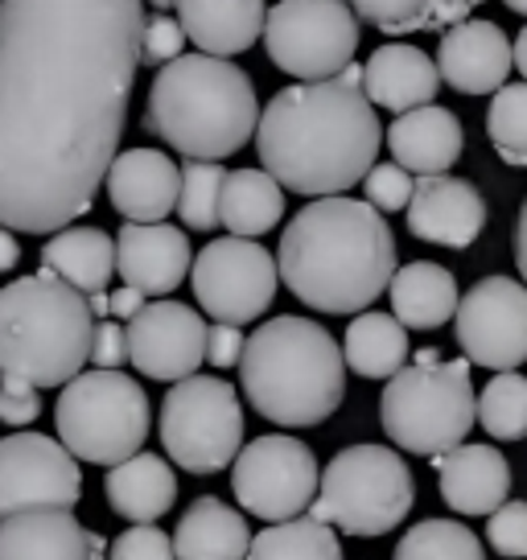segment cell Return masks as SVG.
Wrapping results in <instances>:
<instances>
[{"label": "cell", "instance_id": "49", "mask_svg": "<svg viewBox=\"0 0 527 560\" xmlns=\"http://www.w3.org/2000/svg\"><path fill=\"white\" fill-rule=\"evenodd\" d=\"M87 301H91V314H95V317L112 314V298H107L104 289H99V293H87Z\"/></svg>", "mask_w": 527, "mask_h": 560}, {"label": "cell", "instance_id": "22", "mask_svg": "<svg viewBox=\"0 0 527 560\" xmlns=\"http://www.w3.org/2000/svg\"><path fill=\"white\" fill-rule=\"evenodd\" d=\"M441 67L417 46H379L363 67V91L375 107H387L396 116H405L412 107H424L437 100L441 91Z\"/></svg>", "mask_w": 527, "mask_h": 560}, {"label": "cell", "instance_id": "53", "mask_svg": "<svg viewBox=\"0 0 527 560\" xmlns=\"http://www.w3.org/2000/svg\"><path fill=\"white\" fill-rule=\"evenodd\" d=\"M149 4H153V9H161V13H165V9H177V0H149Z\"/></svg>", "mask_w": 527, "mask_h": 560}, {"label": "cell", "instance_id": "12", "mask_svg": "<svg viewBox=\"0 0 527 560\" xmlns=\"http://www.w3.org/2000/svg\"><path fill=\"white\" fill-rule=\"evenodd\" d=\"M231 487H235V499L244 511H251L264 524H281V520H297L301 511L314 508L321 470L305 441L268 433L239 450Z\"/></svg>", "mask_w": 527, "mask_h": 560}, {"label": "cell", "instance_id": "31", "mask_svg": "<svg viewBox=\"0 0 527 560\" xmlns=\"http://www.w3.org/2000/svg\"><path fill=\"white\" fill-rule=\"evenodd\" d=\"M284 214V186L268 170H235L223 186V228L256 240L272 231Z\"/></svg>", "mask_w": 527, "mask_h": 560}, {"label": "cell", "instance_id": "47", "mask_svg": "<svg viewBox=\"0 0 527 560\" xmlns=\"http://www.w3.org/2000/svg\"><path fill=\"white\" fill-rule=\"evenodd\" d=\"M17 260H21L17 235H13V228H0V272L17 268Z\"/></svg>", "mask_w": 527, "mask_h": 560}, {"label": "cell", "instance_id": "24", "mask_svg": "<svg viewBox=\"0 0 527 560\" xmlns=\"http://www.w3.org/2000/svg\"><path fill=\"white\" fill-rule=\"evenodd\" d=\"M387 149L417 177L449 174V165L466 149V132H461V120L449 107L424 104L405 112V116H396V124L387 128Z\"/></svg>", "mask_w": 527, "mask_h": 560}, {"label": "cell", "instance_id": "34", "mask_svg": "<svg viewBox=\"0 0 527 560\" xmlns=\"http://www.w3.org/2000/svg\"><path fill=\"white\" fill-rule=\"evenodd\" d=\"M478 420L494 441L527 438V380L515 371H499L478 396Z\"/></svg>", "mask_w": 527, "mask_h": 560}, {"label": "cell", "instance_id": "32", "mask_svg": "<svg viewBox=\"0 0 527 560\" xmlns=\"http://www.w3.org/2000/svg\"><path fill=\"white\" fill-rule=\"evenodd\" d=\"M247 560H342V544L335 536V524L297 515L281 524L264 527L251 536V557Z\"/></svg>", "mask_w": 527, "mask_h": 560}, {"label": "cell", "instance_id": "42", "mask_svg": "<svg viewBox=\"0 0 527 560\" xmlns=\"http://www.w3.org/2000/svg\"><path fill=\"white\" fill-rule=\"evenodd\" d=\"M42 412V396L37 384L21 380V375H0V420L4 424H30Z\"/></svg>", "mask_w": 527, "mask_h": 560}, {"label": "cell", "instance_id": "40", "mask_svg": "<svg viewBox=\"0 0 527 560\" xmlns=\"http://www.w3.org/2000/svg\"><path fill=\"white\" fill-rule=\"evenodd\" d=\"M186 25L174 21L169 13H157V18L144 21V42H141V62L144 67H165V62H174L181 58V46H186Z\"/></svg>", "mask_w": 527, "mask_h": 560}, {"label": "cell", "instance_id": "7", "mask_svg": "<svg viewBox=\"0 0 527 560\" xmlns=\"http://www.w3.org/2000/svg\"><path fill=\"white\" fill-rule=\"evenodd\" d=\"M379 420L391 445L408 454L441 457L457 450L478 420V396L466 359H441L437 350H417L412 368H400L384 387Z\"/></svg>", "mask_w": 527, "mask_h": 560}, {"label": "cell", "instance_id": "28", "mask_svg": "<svg viewBox=\"0 0 527 560\" xmlns=\"http://www.w3.org/2000/svg\"><path fill=\"white\" fill-rule=\"evenodd\" d=\"M387 293H391V314L400 317L408 330H437L449 317H457V305H461L454 272L433 260L396 268Z\"/></svg>", "mask_w": 527, "mask_h": 560}, {"label": "cell", "instance_id": "16", "mask_svg": "<svg viewBox=\"0 0 527 560\" xmlns=\"http://www.w3.org/2000/svg\"><path fill=\"white\" fill-rule=\"evenodd\" d=\"M207 322L181 301H153L128 322V363L144 380L177 384L207 359Z\"/></svg>", "mask_w": 527, "mask_h": 560}, {"label": "cell", "instance_id": "44", "mask_svg": "<svg viewBox=\"0 0 527 560\" xmlns=\"http://www.w3.org/2000/svg\"><path fill=\"white\" fill-rule=\"evenodd\" d=\"M244 347L247 338L231 322H214L207 330V363H214V368H235L244 359Z\"/></svg>", "mask_w": 527, "mask_h": 560}, {"label": "cell", "instance_id": "2", "mask_svg": "<svg viewBox=\"0 0 527 560\" xmlns=\"http://www.w3.org/2000/svg\"><path fill=\"white\" fill-rule=\"evenodd\" d=\"M379 116L363 91V67L293 83L272 95L256 128L264 170L284 190L330 198L359 186L379 158Z\"/></svg>", "mask_w": 527, "mask_h": 560}, {"label": "cell", "instance_id": "45", "mask_svg": "<svg viewBox=\"0 0 527 560\" xmlns=\"http://www.w3.org/2000/svg\"><path fill=\"white\" fill-rule=\"evenodd\" d=\"M482 0H433V25L429 30H445V25H457V21H470Z\"/></svg>", "mask_w": 527, "mask_h": 560}, {"label": "cell", "instance_id": "43", "mask_svg": "<svg viewBox=\"0 0 527 560\" xmlns=\"http://www.w3.org/2000/svg\"><path fill=\"white\" fill-rule=\"evenodd\" d=\"M95 368H124L128 363V326L124 322H99L95 326V347H91Z\"/></svg>", "mask_w": 527, "mask_h": 560}, {"label": "cell", "instance_id": "39", "mask_svg": "<svg viewBox=\"0 0 527 560\" xmlns=\"http://www.w3.org/2000/svg\"><path fill=\"white\" fill-rule=\"evenodd\" d=\"M487 544L499 557H527V503L511 499L487 520Z\"/></svg>", "mask_w": 527, "mask_h": 560}, {"label": "cell", "instance_id": "33", "mask_svg": "<svg viewBox=\"0 0 527 560\" xmlns=\"http://www.w3.org/2000/svg\"><path fill=\"white\" fill-rule=\"evenodd\" d=\"M223 186L227 170L219 161H186L181 165V198L177 214L190 231H214L223 223Z\"/></svg>", "mask_w": 527, "mask_h": 560}, {"label": "cell", "instance_id": "18", "mask_svg": "<svg viewBox=\"0 0 527 560\" xmlns=\"http://www.w3.org/2000/svg\"><path fill=\"white\" fill-rule=\"evenodd\" d=\"M515 46L494 21H457L441 34L437 67L445 88L461 95H494L507 83Z\"/></svg>", "mask_w": 527, "mask_h": 560}, {"label": "cell", "instance_id": "20", "mask_svg": "<svg viewBox=\"0 0 527 560\" xmlns=\"http://www.w3.org/2000/svg\"><path fill=\"white\" fill-rule=\"evenodd\" d=\"M107 198L128 223H165L181 198V170L157 149H128L107 170Z\"/></svg>", "mask_w": 527, "mask_h": 560}, {"label": "cell", "instance_id": "15", "mask_svg": "<svg viewBox=\"0 0 527 560\" xmlns=\"http://www.w3.org/2000/svg\"><path fill=\"white\" fill-rule=\"evenodd\" d=\"M83 499L79 457L54 438L13 433L0 441V520L30 508H74Z\"/></svg>", "mask_w": 527, "mask_h": 560}, {"label": "cell", "instance_id": "14", "mask_svg": "<svg viewBox=\"0 0 527 560\" xmlns=\"http://www.w3.org/2000/svg\"><path fill=\"white\" fill-rule=\"evenodd\" d=\"M457 347L466 359L491 371H515L527 363V284L511 277H487L457 305Z\"/></svg>", "mask_w": 527, "mask_h": 560}, {"label": "cell", "instance_id": "51", "mask_svg": "<svg viewBox=\"0 0 527 560\" xmlns=\"http://www.w3.org/2000/svg\"><path fill=\"white\" fill-rule=\"evenodd\" d=\"M104 536L99 532H91V560H104Z\"/></svg>", "mask_w": 527, "mask_h": 560}, {"label": "cell", "instance_id": "52", "mask_svg": "<svg viewBox=\"0 0 527 560\" xmlns=\"http://www.w3.org/2000/svg\"><path fill=\"white\" fill-rule=\"evenodd\" d=\"M503 4H507L511 13H524V18H527V0H503Z\"/></svg>", "mask_w": 527, "mask_h": 560}, {"label": "cell", "instance_id": "5", "mask_svg": "<svg viewBox=\"0 0 527 560\" xmlns=\"http://www.w3.org/2000/svg\"><path fill=\"white\" fill-rule=\"evenodd\" d=\"M239 384L251 408L281 429H309L347 396V354L309 317H272L247 338Z\"/></svg>", "mask_w": 527, "mask_h": 560}, {"label": "cell", "instance_id": "8", "mask_svg": "<svg viewBox=\"0 0 527 560\" xmlns=\"http://www.w3.org/2000/svg\"><path fill=\"white\" fill-rule=\"evenodd\" d=\"M54 424L79 462L120 466L149 438V396L120 368L79 371L58 396Z\"/></svg>", "mask_w": 527, "mask_h": 560}, {"label": "cell", "instance_id": "4", "mask_svg": "<svg viewBox=\"0 0 527 560\" xmlns=\"http://www.w3.org/2000/svg\"><path fill=\"white\" fill-rule=\"evenodd\" d=\"M144 128L190 161H223L239 153L260 128L256 88L244 67L214 54L174 58L149 88Z\"/></svg>", "mask_w": 527, "mask_h": 560}, {"label": "cell", "instance_id": "11", "mask_svg": "<svg viewBox=\"0 0 527 560\" xmlns=\"http://www.w3.org/2000/svg\"><path fill=\"white\" fill-rule=\"evenodd\" d=\"M264 50L301 83L335 79L359 50V13L351 0H281L264 25Z\"/></svg>", "mask_w": 527, "mask_h": 560}, {"label": "cell", "instance_id": "21", "mask_svg": "<svg viewBox=\"0 0 527 560\" xmlns=\"http://www.w3.org/2000/svg\"><path fill=\"white\" fill-rule=\"evenodd\" d=\"M441 499L457 515H494L511 494V466L494 445H457L433 457Z\"/></svg>", "mask_w": 527, "mask_h": 560}, {"label": "cell", "instance_id": "25", "mask_svg": "<svg viewBox=\"0 0 527 560\" xmlns=\"http://www.w3.org/2000/svg\"><path fill=\"white\" fill-rule=\"evenodd\" d=\"M177 21L202 54L231 58L260 42L268 13L264 0H177Z\"/></svg>", "mask_w": 527, "mask_h": 560}, {"label": "cell", "instance_id": "6", "mask_svg": "<svg viewBox=\"0 0 527 560\" xmlns=\"http://www.w3.org/2000/svg\"><path fill=\"white\" fill-rule=\"evenodd\" d=\"M91 347L95 314L71 280L42 268L0 289V375L62 387L91 363Z\"/></svg>", "mask_w": 527, "mask_h": 560}, {"label": "cell", "instance_id": "41", "mask_svg": "<svg viewBox=\"0 0 527 560\" xmlns=\"http://www.w3.org/2000/svg\"><path fill=\"white\" fill-rule=\"evenodd\" d=\"M107 560H177L174 536H165L153 524H132L124 536L112 540V557Z\"/></svg>", "mask_w": 527, "mask_h": 560}, {"label": "cell", "instance_id": "3", "mask_svg": "<svg viewBox=\"0 0 527 560\" xmlns=\"http://www.w3.org/2000/svg\"><path fill=\"white\" fill-rule=\"evenodd\" d=\"M284 289L317 314H363L396 277V235L379 207L317 198L281 235Z\"/></svg>", "mask_w": 527, "mask_h": 560}, {"label": "cell", "instance_id": "17", "mask_svg": "<svg viewBox=\"0 0 527 560\" xmlns=\"http://www.w3.org/2000/svg\"><path fill=\"white\" fill-rule=\"evenodd\" d=\"M487 228V202L482 194L449 174L417 177V190L408 202V231L437 247H470Z\"/></svg>", "mask_w": 527, "mask_h": 560}, {"label": "cell", "instance_id": "27", "mask_svg": "<svg viewBox=\"0 0 527 560\" xmlns=\"http://www.w3.org/2000/svg\"><path fill=\"white\" fill-rule=\"evenodd\" d=\"M174 552L177 560H247L251 532L239 511L207 494V499H194L190 511L177 520Z\"/></svg>", "mask_w": 527, "mask_h": 560}, {"label": "cell", "instance_id": "35", "mask_svg": "<svg viewBox=\"0 0 527 560\" xmlns=\"http://www.w3.org/2000/svg\"><path fill=\"white\" fill-rule=\"evenodd\" d=\"M396 560H487V552L466 524L424 520L396 544Z\"/></svg>", "mask_w": 527, "mask_h": 560}, {"label": "cell", "instance_id": "26", "mask_svg": "<svg viewBox=\"0 0 527 560\" xmlns=\"http://www.w3.org/2000/svg\"><path fill=\"white\" fill-rule=\"evenodd\" d=\"M107 503L128 524H157L177 499V478L161 454H132L120 466H107Z\"/></svg>", "mask_w": 527, "mask_h": 560}, {"label": "cell", "instance_id": "13", "mask_svg": "<svg viewBox=\"0 0 527 560\" xmlns=\"http://www.w3.org/2000/svg\"><path fill=\"white\" fill-rule=\"evenodd\" d=\"M277 280H281V264L268 256V247L244 235L207 244L190 268L194 298L202 305V314L231 326L264 317V310L277 298Z\"/></svg>", "mask_w": 527, "mask_h": 560}, {"label": "cell", "instance_id": "30", "mask_svg": "<svg viewBox=\"0 0 527 560\" xmlns=\"http://www.w3.org/2000/svg\"><path fill=\"white\" fill-rule=\"evenodd\" d=\"M347 368L363 380H391L408 363V326L396 314H359L347 326Z\"/></svg>", "mask_w": 527, "mask_h": 560}, {"label": "cell", "instance_id": "10", "mask_svg": "<svg viewBox=\"0 0 527 560\" xmlns=\"http://www.w3.org/2000/svg\"><path fill=\"white\" fill-rule=\"evenodd\" d=\"M161 445L181 470L219 474L244 450V408L227 380L186 375L161 404Z\"/></svg>", "mask_w": 527, "mask_h": 560}, {"label": "cell", "instance_id": "48", "mask_svg": "<svg viewBox=\"0 0 527 560\" xmlns=\"http://www.w3.org/2000/svg\"><path fill=\"white\" fill-rule=\"evenodd\" d=\"M515 264H519V277L527 284V202L519 210V228H515Z\"/></svg>", "mask_w": 527, "mask_h": 560}, {"label": "cell", "instance_id": "36", "mask_svg": "<svg viewBox=\"0 0 527 560\" xmlns=\"http://www.w3.org/2000/svg\"><path fill=\"white\" fill-rule=\"evenodd\" d=\"M487 137H491L494 153L527 170V83H503L494 91L491 112H487Z\"/></svg>", "mask_w": 527, "mask_h": 560}, {"label": "cell", "instance_id": "29", "mask_svg": "<svg viewBox=\"0 0 527 560\" xmlns=\"http://www.w3.org/2000/svg\"><path fill=\"white\" fill-rule=\"evenodd\" d=\"M42 268L71 280L83 293H99L116 272V240L99 228H62L42 247Z\"/></svg>", "mask_w": 527, "mask_h": 560}, {"label": "cell", "instance_id": "9", "mask_svg": "<svg viewBox=\"0 0 527 560\" xmlns=\"http://www.w3.org/2000/svg\"><path fill=\"white\" fill-rule=\"evenodd\" d=\"M417 499L408 462L387 445H351L330 457L309 515L347 536H384L405 524Z\"/></svg>", "mask_w": 527, "mask_h": 560}, {"label": "cell", "instance_id": "50", "mask_svg": "<svg viewBox=\"0 0 527 560\" xmlns=\"http://www.w3.org/2000/svg\"><path fill=\"white\" fill-rule=\"evenodd\" d=\"M515 67L524 70V79H527V25L519 30V37H515Z\"/></svg>", "mask_w": 527, "mask_h": 560}, {"label": "cell", "instance_id": "23", "mask_svg": "<svg viewBox=\"0 0 527 560\" xmlns=\"http://www.w3.org/2000/svg\"><path fill=\"white\" fill-rule=\"evenodd\" d=\"M0 560H91V532L71 508H30L0 520Z\"/></svg>", "mask_w": 527, "mask_h": 560}, {"label": "cell", "instance_id": "38", "mask_svg": "<svg viewBox=\"0 0 527 560\" xmlns=\"http://www.w3.org/2000/svg\"><path fill=\"white\" fill-rule=\"evenodd\" d=\"M363 190H367V202L379 210H408L412 202V170H405L400 161H384V165H371V174L363 177Z\"/></svg>", "mask_w": 527, "mask_h": 560}, {"label": "cell", "instance_id": "1", "mask_svg": "<svg viewBox=\"0 0 527 560\" xmlns=\"http://www.w3.org/2000/svg\"><path fill=\"white\" fill-rule=\"evenodd\" d=\"M144 0H0V228L54 235L120 158Z\"/></svg>", "mask_w": 527, "mask_h": 560}, {"label": "cell", "instance_id": "19", "mask_svg": "<svg viewBox=\"0 0 527 560\" xmlns=\"http://www.w3.org/2000/svg\"><path fill=\"white\" fill-rule=\"evenodd\" d=\"M194 268L190 240L169 223H124L116 235V272L144 298H165Z\"/></svg>", "mask_w": 527, "mask_h": 560}, {"label": "cell", "instance_id": "46", "mask_svg": "<svg viewBox=\"0 0 527 560\" xmlns=\"http://www.w3.org/2000/svg\"><path fill=\"white\" fill-rule=\"evenodd\" d=\"M144 310V293L141 289H132V284H124L112 293V317H120V322H132V317Z\"/></svg>", "mask_w": 527, "mask_h": 560}, {"label": "cell", "instance_id": "37", "mask_svg": "<svg viewBox=\"0 0 527 560\" xmlns=\"http://www.w3.org/2000/svg\"><path fill=\"white\" fill-rule=\"evenodd\" d=\"M351 9L359 13V21L391 37L433 25V0H351Z\"/></svg>", "mask_w": 527, "mask_h": 560}]
</instances>
